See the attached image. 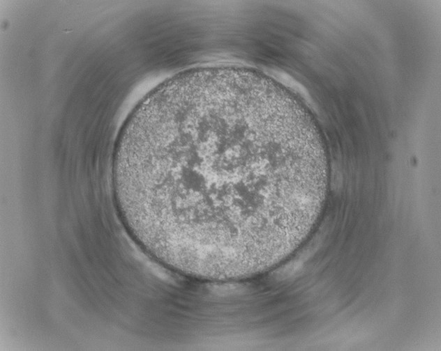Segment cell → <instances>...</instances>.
Returning a JSON list of instances; mask_svg holds the SVG:
<instances>
[{
    "label": "cell",
    "mask_w": 441,
    "mask_h": 351,
    "mask_svg": "<svg viewBox=\"0 0 441 351\" xmlns=\"http://www.w3.org/2000/svg\"><path fill=\"white\" fill-rule=\"evenodd\" d=\"M328 181L308 115L237 72L182 77L149 94L122 127L112 166L119 214L139 246L213 281L285 260L315 226Z\"/></svg>",
    "instance_id": "6da1fadb"
}]
</instances>
